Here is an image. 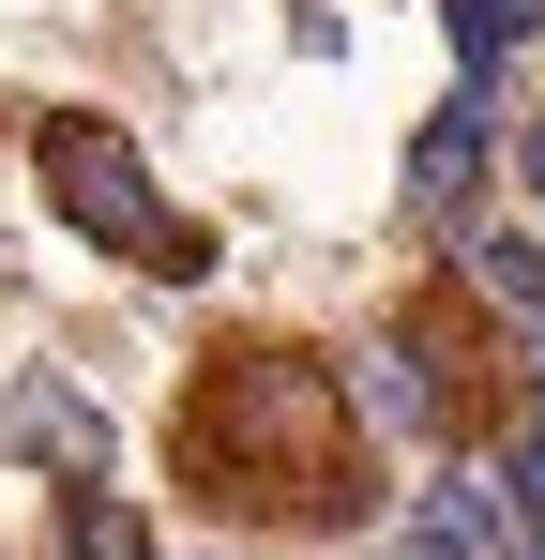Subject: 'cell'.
<instances>
[{"label":"cell","mask_w":545,"mask_h":560,"mask_svg":"<svg viewBox=\"0 0 545 560\" xmlns=\"http://www.w3.org/2000/svg\"><path fill=\"white\" fill-rule=\"evenodd\" d=\"M469 183H485V77L454 106H425V137H409V212H469Z\"/></svg>","instance_id":"4"},{"label":"cell","mask_w":545,"mask_h":560,"mask_svg":"<svg viewBox=\"0 0 545 560\" xmlns=\"http://www.w3.org/2000/svg\"><path fill=\"white\" fill-rule=\"evenodd\" d=\"M31 167H46V212H61L77 243H106L121 273H152V288H197V273H212V228L137 167V137H121V121L46 106V121H31Z\"/></svg>","instance_id":"2"},{"label":"cell","mask_w":545,"mask_h":560,"mask_svg":"<svg viewBox=\"0 0 545 560\" xmlns=\"http://www.w3.org/2000/svg\"><path fill=\"white\" fill-rule=\"evenodd\" d=\"M515 167H531V197H545V121H531V152H515Z\"/></svg>","instance_id":"9"},{"label":"cell","mask_w":545,"mask_h":560,"mask_svg":"<svg viewBox=\"0 0 545 560\" xmlns=\"http://www.w3.org/2000/svg\"><path fill=\"white\" fill-rule=\"evenodd\" d=\"M394 364H409L425 440H454V455H500L515 409H531V378H515V349L485 334V288L469 273H425L409 303H394Z\"/></svg>","instance_id":"3"},{"label":"cell","mask_w":545,"mask_h":560,"mask_svg":"<svg viewBox=\"0 0 545 560\" xmlns=\"http://www.w3.org/2000/svg\"><path fill=\"white\" fill-rule=\"evenodd\" d=\"M61 560H152V515L106 485H61Z\"/></svg>","instance_id":"8"},{"label":"cell","mask_w":545,"mask_h":560,"mask_svg":"<svg viewBox=\"0 0 545 560\" xmlns=\"http://www.w3.org/2000/svg\"><path fill=\"white\" fill-rule=\"evenodd\" d=\"M469 288H485L500 318H531V364H545V243H515V228H485V243H469Z\"/></svg>","instance_id":"6"},{"label":"cell","mask_w":545,"mask_h":560,"mask_svg":"<svg viewBox=\"0 0 545 560\" xmlns=\"http://www.w3.org/2000/svg\"><path fill=\"white\" fill-rule=\"evenodd\" d=\"M167 469L243 530H363V500H379L363 394L303 334H212L167 409Z\"/></svg>","instance_id":"1"},{"label":"cell","mask_w":545,"mask_h":560,"mask_svg":"<svg viewBox=\"0 0 545 560\" xmlns=\"http://www.w3.org/2000/svg\"><path fill=\"white\" fill-rule=\"evenodd\" d=\"M440 31H454V77H500V61L545 31V0H440Z\"/></svg>","instance_id":"7"},{"label":"cell","mask_w":545,"mask_h":560,"mask_svg":"<svg viewBox=\"0 0 545 560\" xmlns=\"http://www.w3.org/2000/svg\"><path fill=\"white\" fill-rule=\"evenodd\" d=\"M0 424H15V455H46L61 485H106V424H91L61 378H15V409H0Z\"/></svg>","instance_id":"5"}]
</instances>
